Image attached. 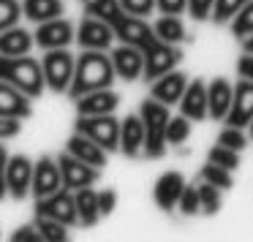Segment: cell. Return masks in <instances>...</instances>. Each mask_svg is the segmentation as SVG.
Here are the masks:
<instances>
[{
  "instance_id": "obj_27",
  "label": "cell",
  "mask_w": 253,
  "mask_h": 242,
  "mask_svg": "<svg viewBox=\"0 0 253 242\" xmlns=\"http://www.w3.org/2000/svg\"><path fill=\"white\" fill-rule=\"evenodd\" d=\"M84 14L101 19V22H106V25H115L120 17H126L120 0H87V3H84Z\"/></svg>"
},
{
  "instance_id": "obj_1",
  "label": "cell",
  "mask_w": 253,
  "mask_h": 242,
  "mask_svg": "<svg viewBox=\"0 0 253 242\" xmlns=\"http://www.w3.org/2000/svg\"><path fill=\"white\" fill-rule=\"evenodd\" d=\"M115 66H112V57L104 55L101 49H84L77 57V68H74V82L68 87V98L77 101L79 95L93 93V90H104L112 87L115 82Z\"/></svg>"
},
{
  "instance_id": "obj_12",
  "label": "cell",
  "mask_w": 253,
  "mask_h": 242,
  "mask_svg": "<svg viewBox=\"0 0 253 242\" xmlns=\"http://www.w3.org/2000/svg\"><path fill=\"white\" fill-rule=\"evenodd\" d=\"M33 39L44 52H49V49H66L77 39V33H74V25L68 19L57 17V19H49V22H41Z\"/></svg>"
},
{
  "instance_id": "obj_3",
  "label": "cell",
  "mask_w": 253,
  "mask_h": 242,
  "mask_svg": "<svg viewBox=\"0 0 253 242\" xmlns=\"http://www.w3.org/2000/svg\"><path fill=\"white\" fill-rule=\"evenodd\" d=\"M3 82L14 84L17 90H22L30 98H41L46 90V79H44V68L39 60L22 55V57H8L6 68H3Z\"/></svg>"
},
{
  "instance_id": "obj_38",
  "label": "cell",
  "mask_w": 253,
  "mask_h": 242,
  "mask_svg": "<svg viewBox=\"0 0 253 242\" xmlns=\"http://www.w3.org/2000/svg\"><path fill=\"white\" fill-rule=\"evenodd\" d=\"M177 209H180L185 218H191V215L202 212V202H199V188H185L180 196V202H177Z\"/></svg>"
},
{
  "instance_id": "obj_17",
  "label": "cell",
  "mask_w": 253,
  "mask_h": 242,
  "mask_svg": "<svg viewBox=\"0 0 253 242\" xmlns=\"http://www.w3.org/2000/svg\"><path fill=\"white\" fill-rule=\"evenodd\" d=\"M185 87H188L185 74H180V71H166V74H161L158 79H153L150 95H153L155 101H161V104L171 106V104H180Z\"/></svg>"
},
{
  "instance_id": "obj_21",
  "label": "cell",
  "mask_w": 253,
  "mask_h": 242,
  "mask_svg": "<svg viewBox=\"0 0 253 242\" xmlns=\"http://www.w3.org/2000/svg\"><path fill=\"white\" fill-rule=\"evenodd\" d=\"M180 112L188 117V120H204L210 112V101H207V84L204 79H193L185 87L180 98Z\"/></svg>"
},
{
  "instance_id": "obj_19",
  "label": "cell",
  "mask_w": 253,
  "mask_h": 242,
  "mask_svg": "<svg viewBox=\"0 0 253 242\" xmlns=\"http://www.w3.org/2000/svg\"><path fill=\"white\" fill-rule=\"evenodd\" d=\"M33 115L30 106V95L17 90L14 84L0 79V117H17V120H28Z\"/></svg>"
},
{
  "instance_id": "obj_20",
  "label": "cell",
  "mask_w": 253,
  "mask_h": 242,
  "mask_svg": "<svg viewBox=\"0 0 253 242\" xmlns=\"http://www.w3.org/2000/svg\"><path fill=\"white\" fill-rule=\"evenodd\" d=\"M120 153L126 158H139L144 153V122L142 115H128L120 122Z\"/></svg>"
},
{
  "instance_id": "obj_44",
  "label": "cell",
  "mask_w": 253,
  "mask_h": 242,
  "mask_svg": "<svg viewBox=\"0 0 253 242\" xmlns=\"http://www.w3.org/2000/svg\"><path fill=\"white\" fill-rule=\"evenodd\" d=\"M161 14H182L188 8V0H155Z\"/></svg>"
},
{
  "instance_id": "obj_41",
  "label": "cell",
  "mask_w": 253,
  "mask_h": 242,
  "mask_svg": "<svg viewBox=\"0 0 253 242\" xmlns=\"http://www.w3.org/2000/svg\"><path fill=\"white\" fill-rule=\"evenodd\" d=\"M98 207H101V215H112L117 207V191H112V188H104V191H98Z\"/></svg>"
},
{
  "instance_id": "obj_24",
  "label": "cell",
  "mask_w": 253,
  "mask_h": 242,
  "mask_svg": "<svg viewBox=\"0 0 253 242\" xmlns=\"http://www.w3.org/2000/svg\"><path fill=\"white\" fill-rule=\"evenodd\" d=\"M36 44L33 33L25 28H19V25H14V28L3 30L0 33V55L6 57H22L30 52V46Z\"/></svg>"
},
{
  "instance_id": "obj_32",
  "label": "cell",
  "mask_w": 253,
  "mask_h": 242,
  "mask_svg": "<svg viewBox=\"0 0 253 242\" xmlns=\"http://www.w3.org/2000/svg\"><path fill=\"white\" fill-rule=\"evenodd\" d=\"M199 202H202V212L204 215H215L220 209V204H223L220 188L212 185V182H202V185H199Z\"/></svg>"
},
{
  "instance_id": "obj_46",
  "label": "cell",
  "mask_w": 253,
  "mask_h": 242,
  "mask_svg": "<svg viewBox=\"0 0 253 242\" xmlns=\"http://www.w3.org/2000/svg\"><path fill=\"white\" fill-rule=\"evenodd\" d=\"M237 74H240L242 79H251L253 82V55L251 52H245V55L240 57V63H237Z\"/></svg>"
},
{
  "instance_id": "obj_35",
  "label": "cell",
  "mask_w": 253,
  "mask_h": 242,
  "mask_svg": "<svg viewBox=\"0 0 253 242\" xmlns=\"http://www.w3.org/2000/svg\"><path fill=\"white\" fill-rule=\"evenodd\" d=\"M188 136H191V122H188V117L185 115L171 117L169 125H166V142L169 144H182Z\"/></svg>"
},
{
  "instance_id": "obj_14",
  "label": "cell",
  "mask_w": 253,
  "mask_h": 242,
  "mask_svg": "<svg viewBox=\"0 0 253 242\" xmlns=\"http://www.w3.org/2000/svg\"><path fill=\"white\" fill-rule=\"evenodd\" d=\"M112 66H115V74L123 79V82H133L144 74V52L139 46L123 44L112 52Z\"/></svg>"
},
{
  "instance_id": "obj_34",
  "label": "cell",
  "mask_w": 253,
  "mask_h": 242,
  "mask_svg": "<svg viewBox=\"0 0 253 242\" xmlns=\"http://www.w3.org/2000/svg\"><path fill=\"white\" fill-rule=\"evenodd\" d=\"M207 161H210V163H218V166H223V169L234 171L237 166H240V153H237V150L223 147V144H215V147L210 150Z\"/></svg>"
},
{
  "instance_id": "obj_6",
  "label": "cell",
  "mask_w": 253,
  "mask_h": 242,
  "mask_svg": "<svg viewBox=\"0 0 253 242\" xmlns=\"http://www.w3.org/2000/svg\"><path fill=\"white\" fill-rule=\"evenodd\" d=\"M142 52H144V74L142 77L147 82L158 79L166 71H174V66L182 60V52L174 44H169V41H161L158 36H153Z\"/></svg>"
},
{
  "instance_id": "obj_22",
  "label": "cell",
  "mask_w": 253,
  "mask_h": 242,
  "mask_svg": "<svg viewBox=\"0 0 253 242\" xmlns=\"http://www.w3.org/2000/svg\"><path fill=\"white\" fill-rule=\"evenodd\" d=\"M66 150H68L71 155H77V158H82L84 163L95 166V169H104V166H106V155H109L104 147H101V144H95L93 139L82 136V133H77V131L68 136Z\"/></svg>"
},
{
  "instance_id": "obj_18",
  "label": "cell",
  "mask_w": 253,
  "mask_h": 242,
  "mask_svg": "<svg viewBox=\"0 0 253 242\" xmlns=\"http://www.w3.org/2000/svg\"><path fill=\"white\" fill-rule=\"evenodd\" d=\"M182 191H185V177L180 174V171H166V174L158 177V182H155V204H158L164 212H171V209L177 207V202H180Z\"/></svg>"
},
{
  "instance_id": "obj_29",
  "label": "cell",
  "mask_w": 253,
  "mask_h": 242,
  "mask_svg": "<svg viewBox=\"0 0 253 242\" xmlns=\"http://www.w3.org/2000/svg\"><path fill=\"white\" fill-rule=\"evenodd\" d=\"M36 229H39L41 240H46V242H66L68 240V226L60 223V220L36 215Z\"/></svg>"
},
{
  "instance_id": "obj_26",
  "label": "cell",
  "mask_w": 253,
  "mask_h": 242,
  "mask_svg": "<svg viewBox=\"0 0 253 242\" xmlns=\"http://www.w3.org/2000/svg\"><path fill=\"white\" fill-rule=\"evenodd\" d=\"M63 14V0H22V17L30 22H49Z\"/></svg>"
},
{
  "instance_id": "obj_48",
  "label": "cell",
  "mask_w": 253,
  "mask_h": 242,
  "mask_svg": "<svg viewBox=\"0 0 253 242\" xmlns=\"http://www.w3.org/2000/svg\"><path fill=\"white\" fill-rule=\"evenodd\" d=\"M6 60H8L6 55H0V77H3V68H6Z\"/></svg>"
},
{
  "instance_id": "obj_47",
  "label": "cell",
  "mask_w": 253,
  "mask_h": 242,
  "mask_svg": "<svg viewBox=\"0 0 253 242\" xmlns=\"http://www.w3.org/2000/svg\"><path fill=\"white\" fill-rule=\"evenodd\" d=\"M242 49H245V52H251V55H253V36H248V39L242 41Z\"/></svg>"
},
{
  "instance_id": "obj_11",
  "label": "cell",
  "mask_w": 253,
  "mask_h": 242,
  "mask_svg": "<svg viewBox=\"0 0 253 242\" xmlns=\"http://www.w3.org/2000/svg\"><path fill=\"white\" fill-rule=\"evenodd\" d=\"M112 41H115V28L106 25V22H101V19L87 17V14H84V19L79 22V28H77V44L82 46V49H101V52H106L112 46Z\"/></svg>"
},
{
  "instance_id": "obj_7",
  "label": "cell",
  "mask_w": 253,
  "mask_h": 242,
  "mask_svg": "<svg viewBox=\"0 0 253 242\" xmlns=\"http://www.w3.org/2000/svg\"><path fill=\"white\" fill-rule=\"evenodd\" d=\"M36 215H44V218L60 220L66 226L79 223V212H77V202H74V191L60 188L57 193L44 199H36Z\"/></svg>"
},
{
  "instance_id": "obj_31",
  "label": "cell",
  "mask_w": 253,
  "mask_h": 242,
  "mask_svg": "<svg viewBox=\"0 0 253 242\" xmlns=\"http://www.w3.org/2000/svg\"><path fill=\"white\" fill-rule=\"evenodd\" d=\"M248 0H215L212 6V22L215 25H229L231 19L240 14V8L245 6Z\"/></svg>"
},
{
  "instance_id": "obj_25",
  "label": "cell",
  "mask_w": 253,
  "mask_h": 242,
  "mask_svg": "<svg viewBox=\"0 0 253 242\" xmlns=\"http://www.w3.org/2000/svg\"><path fill=\"white\" fill-rule=\"evenodd\" d=\"M74 202H77V212H79V226H84V229H93L104 218L98 207V191H93L90 185L74 191Z\"/></svg>"
},
{
  "instance_id": "obj_50",
  "label": "cell",
  "mask_w": 253,
  "mask_h": 242,
  "mask_svg": "<svg viewBox=\"0 0 253 242\" xmlns=\"http://www.w3.org/2000/svg\"><path fill=\"white\" fill-rule=\"evenodd\" d=\"M84 3H87V0H84Z\"/></svg>"
},
{
  "instance_id": "obj_36",
  "label": "cell",
  "mask_w": 253,
  "mask_h": 242,
  "mask_svg": "<svg viewBox=\"0 0 253 242\" xmlns=\"http://www.w3.org/2000/svg\"><path fill=\"white\" fill-rule=\"evenodd\" d=\"M22 17V3L19 0H0V33L19 22Z\"/></svg>"
},
{
  "instance_id": "obj_28",
  "label": "cell",
  "mask_w": 253,
  "mask_h": 242,
  "mask_svg": "<svg viewBox=\"0 0 253 242\" xmlns=\"http://www.w3.org/2000/svg\"><path fill=\"white\" fill-rule=\"evenodd\" d=\"M153 30L161 41H169V44H180V41L185 39V28H182V19L177 17V14H164V17L153 25Z\"/></svg>"
},
{
  "instance_id": "obj_30",
  "label": "cell",
  "mask_w": 253,
  "mask_h": 242,
  "mask_svg": "<svg viewBox=\"0 0 253 242\" xmlns=\"http://www.w3.org/2000/svg\"><path fill=\"white\" fill-rule=\"evenodd\" d=\"M202 180L204 182H212V185H218L220 191H229V188H234V180H231V169H223V166L218 163H210L202 166Z\"/></svg>"
},
{
  "instance_id": "obj_15",
  "label": "cell",
  "mask_w": 253,
  "mask_h": 242,
  "mask_svg": "<svg viewBox=\"0 0 253 242\" xmlns=\"http://www.w3.org/2000/svg\"><path fill=\"white\" fill-rule=\"evenodd\" d=\"M112 28H115V39H120L123 44L139 46V49H144V46H147V41L155 36V30L144 22V17H131V14L120 17L115 25H112Z\"/></svg>"
},
{
  "instance_id": "obj_4",
  "label": "cell",
  "mask_w": 253,
  "mask_h": 242,
  "mask_svg": "<svg viewBox=\"0 0 253 242\" xmlns=\"http://www.w3.org/2000/svg\"><path fill=\"white\" fill-rule=\"evenodd\" d=\"M74 131L93 139L106 153H117L120 150V120L115 115H77Z\"/></svg>"
},
{
  "instance_id": "obj_10",
  "label": "cell",
  "mask_w": 253,
  "mask_h": 242,
  "mask_svg": "<svg viewBox=\"0 0 253 242\" xmlns=\"http://www.w3.org/2000/svg\"><path fill=\"white\" fill-rule=\"evenodd\" d=\"M60 188H63V174H60L57 158L41 155V158L36 161V166H33V188H30V193H33L36 199H44V196L57 193Z\"/></svg>"
},
{
  "instance_id": "obj_45",
  "label": "cell",
  "mask_w": 253,
  "mask_h": 242,
  "mask_svg": "<svg viewBox=\"0 0 253 242\" xmlns=\"http://www.w3.org/2000/svg\"><path fill=\"white\" fill-rule=\"evenodd\" d=\"M6 166H8V153H6V147L0 144V202L8 196V188H6Z\"/></svg>"
},
{
  "instance_id": "obj_8",
  "label": "cell",
  "mask_w": 253,
  "mask_h": 242,
  "mask_svg": "<svg viewBox=\"0 0 253 242\" xmlns=\"http://www.w3.org/2000/svg\"><path fill=\"white\" fill-rule=\"evenodd\" d=\"M57 163H60V174H63V188H68V191L87 188V185H93V182L101 177V169L84 163L82 158L71 155L68 150L57 155Z\"/></svg>"
},
{
  "instance_id": "obj_2",
  "label": "cell",
  "mask_w": 253,
  "mask_h": 242,
  "mask_svg": "<svg viewBox=\"0 0 253 242\" xmlns=\"http://www.w3.org/2000/svg\"><path fill=\"white\" fill-rule=\"evenodd\" d=\"M139 115L144 122V158L155 161L166 153V125H169V106L161 101H142Z\"/></svg>"
},
{
  "instance_id": "obj_9",
  "label": "cell",
  "mask_w": 253,
  "mask_h": 242,
  "mask_svg": "<svg viewBox=\"0 0 253 242\" xmlns=\"http://www.w3.org/2000/svg\"><path fill=\"white\" fill-rule=\"evenodd\" d=\"M33 161L28 155H8V166H6V188L8 196L14 202H22L30 196L33 188Z\"/></svg>"
},
{
  "instance_id": "obj_37",
  "label": "cell",
  "mask_w": 253,
  "mask_h": 242,
  "mask_svg": "<svg viewBox=\"0 0 253 242\" xmlns=\"http://www.w3.org/2000/svg\"><path fill=\"white\" fill-rule=\"evenodd\" d=\"M245 142H248V136L242 133V128H237V125H226L223 131L218 133V144H223V147H229V150H245Z\"/></svg>"
},
{
  "instance_id": "obj_33",
  "label": "cell",
  "mask_w": 253,
  "mask_h": 242,
  "mask_svg": "<svg viewBox=\"0 0 253 242\" xmlns=\"http://www.w3.org/2000/svg\"><path fill=\"white\" fill-rule=\"evenodd\" d=\"M231 33L240 41H245L248 36H253V0H248L245 6L240 8V14H237L234 22H231Z\"/></svg>"
},
{
  "instance_id": "obj_49",
  "label": "cell",
  "mask_w": 253,
  "mask_h": 242,
  "mask_svg": "<svg viewBox=\"0 0 253 242\" xmlns=\"http://www.w3.org/2000/svg\"><path fill=\"white\" fill-rule=\"evenodd\" d=\"M248 128H251V136H253V122H251V125H248Z\"/></svg>"
},
{
  "instance_id": "obj_39",
  "label": "cell",
  "mask_w": 253,
  "mask_h": 242,
  "mask_svg": "<svg viewBox=\"0 0 253 242\" xmlns=\"http://www.w3.org/2000/svg\"><path fill=\"white\" fill-rule=\"evenodd\" d=\"M120 6H123V11L131 14V17H147L155 8V0H120Z\"/></svg>"
},
{
  "instance_id": "obj_42",
  "label": "cell",
  "mask_w": 253,
  "mask_h": 242,
  "mask_svg": "<svg viewBox=\"0 0 253 242\" xmlns=\"http://www.w3.org/2000/svg\"><path fill=\"white\" fill-rule=\"evenodd\" d=\"M19 131H22V120H17V117H0V142L3 139H14Z\"/></svg>"
},
{
  "instance_id": "obj_13",
  "label": "cell",
  "mask_w": 253,
  "mask_h": 242,
  "mask_svg": "<svg viewBox=\"0 0 253 242\" xmlns=\"http://www.w3.org/2000/svg\"><path fill=\"white\" fill-rule=\"evenodd\" d=\"M226 122L237 128H245L253 122V82L242 79L234 84V98H231V109L226 115Z\"/></svg>"
},
{
  "instance_id": "obj_43",
  "label": "cell",
  "mask_w": 253,
  "mask_h": 242,
  "mask_svg": "<svg viewBox=\"0 0 253 242\" xmlns=\"http://www.w3.org/2000/svg\"><path fill=\"white\" fill-rule=\"evenodd\" d=\"M11 240L14 242H39L41 234H39V229H36V223L33 226L28 223V226H19V229L11 234Z\"/></svg>"
},
{
  "instance_id": "obj_16",
  "label": "cell",
  "mask_w": 253,
  "mask_h": 242,
  "mask_svg": "<svg viewBox=\"0 0 253 242\" xmlns=\"http://www.w3.org/2000/svg\"><path fill=\"white\" fill-rule=\"evenodd\" d=\"M74 104H77V115H115V109L120 106V95L112 87H104L79 95Z\"/></svg>"
},
{
  "instance_id": "obj_5",
  "label": "cell",
  "mask_w": 253,
  "mask_h": 242,
  "mask_svg": "<svg viewBox=\"0 0 253 242\" xmlns=\"http://www.w3.org/2000/svg\"><path fill=\"white\" fill-rule=\"evenodd\" d=\"M41 68H44V79L46 87L52 93H68L74 82V68H77V57L66 49H49L41 60Z\"/></svg>"
},
{
  "instance_id": "obj_40",
  "label": "cell",
  "mask_w": 253,
  "mask_h": 242,
  "mask_svg": "<svg viewBox=\"0 0 253 242\" xmlns=\"http://www.w3.org/2000/svg\"><path fill=\"white\" fill-rule=\"evenodd\" d=\"M212 6L215 0H188V11L196 22H204V19L212 17Z\"/></svg>"
},
{
  "instance_id": "obj_23",
  "label": "cell",
  "mask_w": 253,
  "mask_h": 242,
  "mask_svg": "<svg viewBox=\"0 0 253 242\" xmlns=\"http://www.w3.org/2000/svg\"><path fill=\"white\" fill-rule=\"evenodd\" d=\"M231 98H234V87L226 82L223 77H215L207 87V101H210V117L215 120H226L231 109Z\"/></svg>"
}]
</instances>
